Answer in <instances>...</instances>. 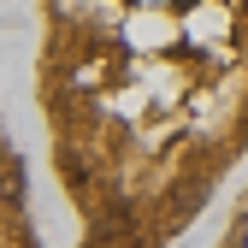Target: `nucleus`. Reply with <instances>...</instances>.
<instances>
[{
    "instance_id": "nucleus-1",
    "label": "nucleus",
    "mask_w": 248,
    "mask_h": 248,
    "mask_svg": "<svg viewBox=\"0 0 248 248\" xmlns=\"http://www.w3.org/2000/svg\"><path fill=\"white\" fill-rule=\"evenodd\" d=\"M36 101L77 248H171L248 154V0H42Z\"/></svg>"
},
{
    "instance_id": "nucleus-2",
    "label": "nucleus",
    "mask_w": 248,
    "mask_h": 248,
    "mask_svg": "<svg viewBox=\"0 0 248 248\" xmlns=\"http://www.w3.org/2000/svg\"><path fill=\"white\" fill-rule=\"evenodd\" d=\"M0 248H42V242H36V219H30L24 160H18L6 124H0Z\"/></svg>"
}]
</instances>
